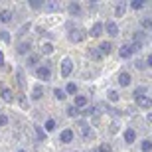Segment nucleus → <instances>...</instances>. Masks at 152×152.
Masks as SVG:
<instances>
[{"label": "nucleus", "mask_w": 152, "mask_h": 152, "mask_svg": "<svg viewBox=\"0 0 152 152\" xmlns=\"http://www.w3.org/2000/svg\"><path fill=\"white\" fill-rule=\"evenodd\" d=\"M67 38H69V42H73V44H79V42H83V39H85V30H81V28L69 30Z\"/></svg>", "instance_id": "1"}, {"label": "nucleus", "mask_w": 152, "mask_h": 152, "mask_svg": "<svg viewBox=\"0 0 152 152\" xmlns=\"http://www.w3.org/2000/svg\"><path fill=\"white\" fill-rule=\"evenodd\" d=\"M0 97H2L4 103H12L14 101V93H12V89L6 83H0Z\"/></svg>", "instance_id": "2"}, {"label": "nucleus", "mask_w": 152, "mask_h": 152, "mask_svg": "<svg viewBox=\"0 0 152 152\" xmlns=\"http://www.w3.org/2000/svg\"><path fill=\"white\" fill-rule=\"evenodd\" d=\"M36 77L42 79V81H50V79H51V69H50V65H39V67L36 69Z\"/></svg>", "instance_id": "3"}, {"label": "nucleus", "mask_w": 152, "mask_h": 152, "mask_svg": "<svg viewBox=\"0 0 152 152\" xmlns=\"http://www.w3.org/2000/svg\"><path fill=\"white\" fill-rule=\"evenodd\" d=\"M132 56H134V48H132V44L121 45V50H118V57H121V59H130Z\"/></svg>", "instance_id": "4"}, {"label": "nucleus", "mask_w": 152, "mask_h": 152, "mask_svg": "<svg viewBox=\"0 0 152 152\" xmlns=\"http://www.w3.org/2000/svg\"><path fill=\"white\" fill-rule=\"evenodd\" d=\"M71 73H73V61L69 57H65L61 61V77H69Z\"/></svg>", "instance_id": "5"}, {"label": "nucleus", "mask_w": 152, "mask_h": 152, "mask_svg": "<svg viewBox=\"0 0 152 152\" xmlns=\"http://www.w3.org/2000/svg\"><path fill=\"white\" fill-rule=\"evenodd\" d=\"M75 138V132L71 129H65L61 130V134H59V142H63V144H69V142H73Z\"/></svg>", "instance_id": "6"}, {"label": "nucleus", "mask_w": 152, "mask_h": 152, "mask_svg": "<svg viewBox=\"0 0 152 152\" xmlns=\"http://www.w3.org/2000/svg\"><path fill=\"white\" fill-rule=\"evenodd\" d=\"M134 101H136V107H140V109H150V107H152V99H150V95L138 97V99H134Z\"/></svg>", "instance_id": "7"}, {"label": "nucleus", "mask_w": 152, "mask_h": 152, "mask_svg": "<svg viewBox=\"0 0 152 152\" xmlns=\"http://www.w3.org/2000/svg\"><path fill=\"white\" fill-rule=\"evenodd\" d=\"M117 81H118L121 87H129V85H130V73H129V71H121L118 77H117Z\"/></svg>", "instance_id": "8"}, {"label": "nucleus", "mask_w": 152, "mask_h": 152, "mask_svg": "<svg viewBox=\"0 0 152 152\" xmlns=\"http://www.w3.org/2000/svg\"><path fill=\"white\" fill-rule=\"evenodd\" d=\"M42 10H45V12H59L61 10V4L56 2V0H51V2H45V4L42 6Z\"/></svg>", "instance_id": "9"}, {"label": "nucleus", "mask_w": 152, "mask_h": 152, "mask_svg": "<svg viewBox=\"0 0 152 152\" xmlns=\"http://www.w3.org/2000/svg\"><path fill=\"white\" fill-rule=\"evenodd\" d=\"M97 50H99L101 57H103V56H109V53L113 51V44H111V42H103V44L97 45Z\"/></svg>", "instance_id": "10"}, {"label": "nucleus", "mask_w": 152, "mask_h": 152, "mask_svg": "<svg viewBox=\"0 0 152 152\" xmlns=\"http://www.w3.org/2000/svg\"><path fill=\"white\" fill-rule=\"evenodd\" d=\"M105 30H107V34L109 36H118V26H117V22H113V20H109L107 24H105Z\"/></svg>", "instance_id": "11"}, {"label": "nucleus", "mask_w": 152, "mask_h": 152, "mask_svg": "<svg viewBox=\"0 0 152 152\" xmlns=\"http://www.w3.org/2000/svg\"><path fill=\"white\" fill-rule=\"evenodd\" d=\"M103 30H105V24L103 22H95L93 28H91V36H93V38H99V36L103 34Z\"/></svg>", "instance_id": "12"}, {"label": "nucleus", "mask_w": 152, "mask_h": 152, "mask_svg": "<svg viewBox=\"0 0 152 152\" xmlns=\"http://www.w3.org/2000/svg\"><path fill=\"white\" fill-rule=\"evenodd\" d=\"M134 140H136V130L134 129H126L124 130V142H126V144H132Z\"/></svg>", "instance_id": "13"}, {"label": "nucleus", "mask_w": 152, "mask_h": 152, "mask_svg": "<svg viewBox=\"0 0 152 152\" xmlns=\"http://www.w3.org/2000/svg\"><path fill=\"white\" fill-rule=\"evenodd\" d=\"M67 10H69V14H71V16H81V4H79V2H71V4L67 6Z\"/></svg>", "instance_id": "14"}, {"label": "nucleus", "mask_w": 152, "mask_h": 152, "mask_svg": "<svg viewBox=\"0 0 152 152\" xmlns=\"http://www.w3.org/2000/svg\"><path fill=\"white\" fill-rule=\"evenodd\" d=\"M87 103H89V101H87V97H85V95H75V105H73V107L75 109H83V107H87Z\"/></svg>", "instance_id": "15"}, {"label": "nucleus", "mask_w": 152, "mask_h": 152, "mask_svg": "<svg viewBox=\"0 0 152 152\" xmlns=\"http://www.w3.org/2000/svg\"><path fill=\"white\" fill-rule=\"evenodd\" d=\"M44 97V89H42V85H34V89H32V99L34 101H39Z\"/></svg>", "instance_id": "16"}, {"label": "nucleus", "mask_w": 152, "mask_h": 152, "mask_svg": "<svg viewBox=\"0 0 152 152\" xmlns=\"http://www.w3.org/2000/svg\"><path fill=\"white\" fill-rule=\"evenodd\" d=\"M146 42V34L144 32H136L134 36H132V44H138V45H142Z\"/></svg>", "instance_id": "17"}, {"label": "nucleus", "mask_w": 152, "mask_h": 152, "mask_svg": "<svg viewBox=\"0 0 152 152\" xmlns=\"http://www.w3.org/2000/svg\"><path fill=\"white\" fill-rule=\"evenodd\" d=\"M0 22L2 24H10L12 22V12L10 10H0Z\"/></svg>", "instance_id": "18"}, {"label": "nucleus", "mask_w": 152, "mask_h": 152, "mask_svg": "<svg viewBox=\"0 0 152 152\" xmlns=\"http://www.w3.org/2000/svg\"><path fill=\"white\" fill-rule=\"evenodd\" d=\"M30 48H32L30 42H20V44H18V53L24 56V53H28V51H30Z\"/></svg>", "instance_id": "19"}, {"label": "nucleus", "mask_w": 152, "mask_h": 152, "mask_svg": "<svg viewBox=\"0 0 152 152\" xmlns=\"http://www.w3.org/2000/svg\"><path fill=\"white\" fill-rule=\"evenodd\" d=\"M146 93H148V87H146V85H140V87H136V89H134L132 95H134V99H138V97H144Z\"/></svg>", "instance_id": "20"}, {"label": "nucleus", "mask_w": 152, "mask_h": 152, "mask_svg": "<svg viewBox=\"0 0 152 152\" xmlns=\"http://www.w3.org/2000/svg\"><path fill=\"white\" fill-rule=\"evenodd\" d=\"M42 53H44V56H51V53H53V44H50V42L42 44Z\"/></svg>", "instance_id": "21"}, {"label": "nucleus", "mask_w": 152, "mask_h": 152, "mask_svg": "<svg viewBox=\"0 0 152 152\" xmlns=\"http://www.w3.org/2000/svg\"><path fill=\"white\" fill-rule=\"evenodd\" d=\"M38 61H39V56H38V53H32V56L28 57L26 65H28V67H36V65H38Z\"/></svg>", "instance_id": "22"}, {"label": "nucleus", "mask_w": 152, "mask_h": 152, "mask_svg": "<svg viewBox=\"0 0 152 152\" xmlns=\"http://www.w3.org/2000/svg\"><path fill=\"white\" fill-rule=\"evenodd\" d=\"M107 99H109L111 103H118V99H121V95H118V93H117L115 89H111V91H107Z\"/></svg>", "instance_id": "23"}, {"label": "nucleus", "mask_w": 152, "mask_h": 152, "mask_svg": "<svg viewBox=\"0 0 152 152\" xmlns=\"http://www.w3.org/2000/svg\"><path fill=\"white\" fill-rule=\"evenodd\" d=\"M44 130H45V132L56 130V121H53V118H48V121H45V124H44Z\"/></svg>", "instance_id": "24"}, {"label": "nucleus", "mask_w": 152, "mask_h": 152, "mask_svg": "<svg viewBox=\"0 0 152 152\" xmlns=\"http://www.w3.org/2000/svg\"><path fill=\"white\" fill-rule=\"evenodd\" d=\"M87 53H89V57H91V59H95V61H99V59H101V53H99V50H97V48H89V51H87Z\"/></svg>", "instance_id": "25"}, {"label": "nucleus", "mask_w": 152, "mask_h": 152, "mask_svg": "<svg viewBox=\"0 0 152 152\" xmlns=\"http://www.w3.org/2000/svg\"><path fill=\"white\" fill-rule=\"evenodd\" d=\"M140 150L142 152H152V142L148 140V138H144V140L140 142Z\"/></svg>", "instance_id": "26"}, {"label": "nucleus", "mask_w": 152, "mask_h": 152, "mask_svg": "<svg viewBox=\"0 0 152 152\" xmlns=\"http://www.w3.org/2000/svg\"><path fill=\"white\" fill-rule=\"evenodd\" d=\"M65 95H75L77 93V83H67V87H65Z\"/></svg>", "instance_id": "27"}, {"label": "nucleus", "mask_w": 152, "mask_h": 152, "mask_svg": "<svg viewBox=\"0 0 152 152\" xmlns=\"http://www.w3.org/2000/svg\"><path fill=\"white\" fill-rule=\"evenodd\" d=\"M53 97H56L57 101H65V97H67V95H65V91H63V89H57V87H56V89H53Z\"/></svg>", "instance_id": "28"}, {"label": "nucleus", "mask_w": 152, "mask_h": 152, "mask_svg": "<svg viewBox=\"0 0 152 152\" xmlns=\"http://www.w3.org/2000/svg\"><path fill=\"white\" fill-rule=\"evenodd\" d=\"M34 129H36V134H38L39 140H48V132H45L42 126H34Z\"/></svg>", "instance_id": "29"}, {"label": "nucleus", "mask_w": 152, "mask_h": 152, "mask_svg": "<svg viewBox=\"0 0 152 152\" xmlns=\"http://www.w3.org/2000/svg\"><path fill=\"white\" fill-rule=\"evenodd\" d=\"M65 111H67V117H79V109H75L73 107V105H71V107H67V109H65Z\"/></svg>", "instance_id": "30"}, {"label": "nucleus", "mask_w": 152, "mask_h": 152, "mask_svg": "<svg viewBox=\"0 0 152 152\" xmlns=\"http://www.w3.org/2000/svg\"><path fill=\"white\" fill-rule=\"evenodd\" d=\"M142 6H144L142 0H132V2H130V8H132V10H140Z\"/></svg>", "instance_id": "31"}, {"label": "nucleus", "mask_w": 152, "mask_h": 152, "mask_svg": "<svg viewBox=\"0 0 152 152\" xmlns=\"http://www.w3.org/2000/svg\"><path fill=\"white\" fill-rule=\"evenodd\" d=\"M81 132H83V136H85V138H87V136H93V132H91V129H89V126H87V124H81Z\"/></svg>", "instance_id": "32"}, {"label": "nucleus", "mask_w": 152, "mask_h": 152, "mask_svg": "<svg viewBox=\"0 0 152 152\" xmlns=\"http://www.w3.org/2000/svg\"><path fill=\"white\" fill-rule=\"evenodd\" d=\"M124 10H126V6H124V4H118L117 8H115V16H123Z\"/></svg>", "instance_id": "33"}, {"label": "nucleus", "mask_w": 152, "mask_h": 152, "mask_svg": "<svg viewBox=\"0 0 152 152\" xmlns=\"http://www.w3.org/2000/svg\"><path fill=\"white\" fill-rule=\"evenodd\" d=\"M0 39H2V42H6V44H10V34H8V32H6V30H2V32H0Z\"/></svg>", "instance_id": "34"}, {"label": "nucleus", "mask_w": 152, "mask_h": 152, "mask_svg": "<svg viewBox=\"0 0 152 152\" xmlns=\"http://www.w3.org/2000/svg\"><path fill=\"white\" fill-rule=\"evenodd\" d=\"M142 28H144V30L152 28V18H144V20H142Z\"/></svg>", "instance_id": "35"}, {"label": "nucleus", "mask_w": 152, "mask_h": 152, "mask_svg": "<svg viewBox=\"0 0 152 152\" xmlns=\"http://www.w3.org/2000/svg\"><path fill=\"white\" fill-rule=\"evenodd\" d=\"M95 152H111V146L109 144H101V146H97Z\"/></svg>", "instance_id": "36"}, {"label": "nucleus", "mask_w": 152, "mask_h": 152, "mask_svg": "<svg viewBox=\"0 0 152 152\" xmlns=\"http://www.w3.org/2000/svg\"><path fill=\"white\" fill-rule=\"evenodd\" d=\"M8 123H10V118L6 117V115H0V126H6Z\"/></svg>", "instance_id": "37"}, {"label": "nucleus", "mask_w": 152, "mask_h": 152, "mask_svg": "<svg viewBox=\"0 0 152 152\" xmlns=\"http://www.w3.org/2000/svg\"><path fill=\"white\" fill-rule=\"evenodd\" d=\"M30 6H32V8H36V10H38V8H42V6H44V2H30Z\"/></svg>", "instance_id": "38"}, {"label": "nucleus", "mask_w": 152, "mask_h": 152, "mask_svg": "<svg viewBox=\"0 0 152 152\" xmlns=\"http://www.w3.org/2000/svg\"><path fill=\"white\" fill-rule=\"evenodd\" d=\"M134 65H136V67H138V69H144V67H146V63L142 61V59H138V61H136Z\"/></svg>", "instance_id": "39"}, {"label": "nucleus", "mask_w": 152, "mask_h": 152, "mask_svg": "<svg viewBox=\"0 0 152 152\" xmlns=\"http://www.w3.org/2000/svg\"><path fill=\"white\" fill-rule=\"evenodd\" d=\"M95 113V107H89V109H85V115H93Z\"/></svg>", "instance_id": "40"}, {"label": "nucleus", "mask_w": 152, "mask_h": 152, "mask_svg": "<svg viewBox=\"0 0 152 152\" xmlns=\"http://www.w3.org/2000/svg\"><path fill=\"white\" fill-rule=\"evenodd\" d=\"M0 67H4V53H2V50H0Z\"/></svg>", "instance_id": "41"}, {"label": "nucleus", "mask_w": 152, "mask_h": 152, "mask_svg": "<svg viewBox=\"0 0 152 152\" xmlns=\"http://www.w3.org/2000/svg\"><path fill=\"white\" fill-rule=\"evenodd\" d=\"M20 105H22V107H28V101H26V99L22 97V99H20Z\"/></svg>", "instance_id": "42"}, {"label": "nucleus", "mask_w": 152, "mask_h": 152, "mask_svg": "<svg viewBox=\"0 0 152 152\" xmlns=\"http://www.w3.org/2000/svg\"><path fill=\"white\" fill-rule=\"evenodd\" d=\"M16 152H26V150H22V148H20V150H16Z\"/></svg>", "instance_id": "43"}]
</instances>
